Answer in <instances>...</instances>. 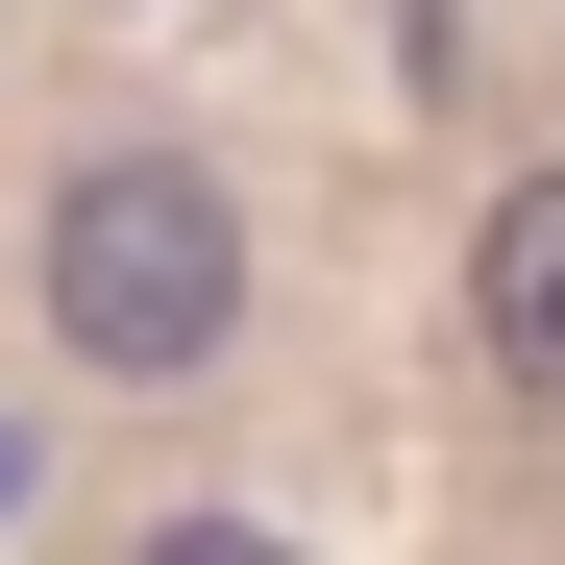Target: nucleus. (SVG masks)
Masks as SVG:
<instances>
[{
	"label": "nucleus",
	"instance_id": "1",
	"mask_svg": "<svg viewBox=\"0 0 565 565\" xmlns=\"http://www.w3.org/2000/svg\"><path fill=\"white\" fill-rule=\"evenodd\" d=\"M246 320V222H222V172L198 148H99L50 198V344L74 369H198Z\"/></svg>",
	"mask_w": 565,
	"mask_h": 565
},
{
	"label": "nucleus",
	"instance_id": "2",
	"mask_svg": "<svg viewBox=\"0 0 565 565\" xmlns=\"http://www.w3.org/2000/svg\"><path fill=\"white\" fill-rule=\"evenodd\" d=\"M467 320H492V369L565 418V172H516V198H492V246H467Z\"/></svg>",
	"mask_w": 565,
	"mask_h": 565
}]
</instances>
